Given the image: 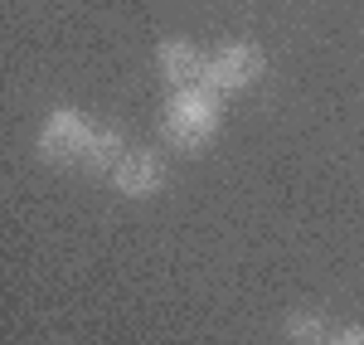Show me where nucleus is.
Here are the masks:
<instances>
[{
  "label": "nucleus",
  "instance_id": "f257e3e1",
  "mask_svg": "<svg viewBox=\"0 0 364 345\" xmlns=\"http://www.w3.org/2000/svg\"><path fill=\"white\" fill-rule=\"evenodd\" d=\"M219 122H224V107L209 87H180L161 112V132L175 151H204L219 137Z\"/></svg>",
  "mask_w": 364,
  "mask_h": 345
},
{
  "label": "nucleus",
  "instance_id": "f03ea898",
  "mask_svg": "<svg viewBox=\"0 0 364 345\" xmlns=\"http://www.w3.org/2000/svg\"><path fill=\"white\" fill-rule=\"evenodd\" d=\"M92 132H97V127H92L83 112L58 107V112L44 122V132H39V156L54 161V166H73V161H83V156H87Z\"/></svg>",
  "mask_w": 364,
  "mask_h": 345
},
{
  "label": "nucleus",
  "instance_id": "7ed1b4c3",
  "mask_svg": "<svg viewBox=\"0 0 364 345\" xmlns=\"http://www.w3.org/2000/svg\"><path fill=\"white\" fill-rule=\"evenodd\" d=\"M267 68V54L257 44H224L219 54H209V92H238V87H252Z\"/></svg>",
  "mask_w": 364,
  "mask_h": 345
},
{
  "label": "nucleus",
  "instance_id": "20e7f679",
  "mask_svg": "<svg viewBox=\"0 0 364 345\" xmlns=\"http://www.w3.org/2000/svg\"><path fill=\"white\" fill-rule=\"evenodd\" d=\"M112 185H117V195H127V200H151V195L166 190V161H161L151 146H132V151L117 161Z\"/></svg>",
  "mask_w": 364,
  "mask_h": 345
},
{
  "label": "nucleus",
  "instance_id": "39448f33",
  "mask_svg": "<svg viewBox=\"0 0 364 345\" xmlns=\"http://www.w3.org/2000/svg\"><path fill=\"white\" fill-rule=\"evenodd\" d=\"M156 63H161V78H166L175 92L180 87H204L209 83V58L199 54L190 39H166L156 49Z\"/></svg>",
  "mask_w": 364,
  "mask_h": 345
},
{
  "label": "nucleus",
  "instance_id": "423d86ee",
  "mask_svg": "<svg viewBox=\"0 0 364 345\" xmlns=\"http://www.w3.org/2000/svg\"><path fill=\"white\" fill-rule=\"evenodd\" d=\"M127 156V146H122V132H112V127H97L92 132V146H87V156H83V166L87 171H117V161Z\"/></svg>",
  "mask_w": 364,
  "mask_h": 345
},
{
  "label": "nucleus",
  "instance_id": "0eeeda50",
  "mask_svg": "<svg viewBox=\"0 0 364 345\" xmlns=\"http://www.w3.org/2000/svg\"><path fill=\"white\" fill-rule=\"evenodd\" d=\"M282 336L291 345H326L331 336H326V321L316 317V312H291V317L282 321Z\"/></svg>",
  "mask_w": 364,
  "mask_h": 345
},
{
  "label": "nucleus",
  "instance_id": "6e6552de",
  "mask_svg": "<svg viewBox=\"0 0 364 345\" xmlns=\"http://www.w3.org/2000/svg\"><path fill=\"white\" fill-rule=\"evenodd\" d=\"M326 345H364V326H345V331H336Z\"/></svg>",
  "mask_w": 364,
  "mask_h": 345
}]
</instances>
